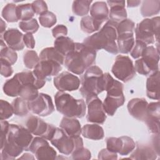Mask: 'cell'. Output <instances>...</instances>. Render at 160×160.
Masks as SVG:
<instances>
[{
    "instance_id": "41",
    "label": "cell",
    "mask_w": 160,
    "mask_h": 160,
    "mask_svg": "<svg viewBox=\"0 0 160 160\" xmlns=\"http://www.w3.org/2000/svg\"><path fill=\"white\" fill-rule=\"evenodd\" d=\"M39 21L42 27L49 28L56 23L57 19L55 14L48 11L39 16Z\"/></svg>"
},
{
    "instance_id": "26",
    "label": "cell",
    "mask_w": 160,
    "mask_h": 160,
    "mask_svg": "<svg viewBox=\"0 0 160 160\" xmlns=\"http://www.w3.org/2000/svg\"><path fill=\"white\" fill-rule=\"evenodd\" d=\"M157 156V152L152 147L147 145H139L129 158L132 159L154 160L156 159Z\"/></svg>"
},
{
    "instance_id": "42",
    "label": "cell",
    "mask_w": 160,
    "mask_h": 160,
    "mask_svg": "<svg viewBox=\"0 0 160 160\" xmlns=\"http://www.w3.org/2000/svg\"><path fill=\"white\" fill-rule=\"evenodd\" d=\"M122 147L121 137H109L106 139V149L111 152L119 153Z\"/></svg>"
},
{
    "instance_id": "47",
    "label": "cell",
    "mask_w": 160,
    "mask_h": 160,
    "mask_svg": "<svg viewBox=\"0 0 160 160\" xmlns=\"http://www.w3.org/2000/svg\"><path fill=\"white\" fill-rule=\"evenodd\" d=\"M146 46H147V45L145 43H144L140 41L136 40L134 44L131 51H130V55L134 59H138V58L141 57Z\"/></svg>"
},
{
    "instance_id": "22",
    "label": "cell",
    "mask_w": 160,
    "mask_h": 160,
    "mask_svg": "<svg viewBox=\"0 0 160 160\" xmlns=\"http://www.w3.org/2000/svg\"><path fill=\"white\" fill-rule=\"evenodd\" d=\"M109 11L107 3L104 1L94 2L90 8L91 16L101 24L108 20Z\"/></svg>"
},
{
    "instance_id": "32",
    "label": "cell",
    "mask_w": 160,
    "mask_h": 160,
    "mask_svg": "<svg viewBox=\"0 0 160 160\" xmlns=\"http://www.w3.org/2000/svg\"><path fill=\"white\" fill-rule=\"evenodd\" d=\"M39 59L41 60H53L61 65L64 62V56L59 53L53 47H49L43 49L39 54Z\"/></svg>"
},
{
    "instance_id": "55",
    "label": "cell",
    "mask_w": 160,
    "mask_h": 160,
    "mask_svg": "<svg viewBox=\"0 0 160 160\" xmlns=\"http://www.w3.org/2000/svg\"><path fill=\"white\" fill-rule=\"evenodd\" d=\"M18 159H34V157L29 153H25L21 157L19 158Z\"/></svg>"
},
{
    "instance_id": "21",
    "label": "cell",
    "mask_w": 160,
    "mask_h": 160,
    "mask_svg": "<svg viewBox=\"0 0 160 160\" xmlns=\"http://www.w3.org/2000/svg\"><path fill=\"white\" fill-rule=\"evenodd\" d=\"M159 71L149 75L146 81V95L151 99L159 100L160 98L159 92Z\"/></svg>"
},
{
    "instance_id": "37",
    "label": "cell",
    "mask_w": 160,
    "mask_h": 160,
    "mask_svg": "<svg viewBox=\"0 0 160 160\" xmlns=\"http://www.w3.org/2000/svg\"><path fill=\"white\" fill-rule=\"evenodd\" d=\"M38 89L32 84H24L21 86L19 96L27 101H30L38 97Z\"/></svg>"
},
{
    "instance_id": "45",
    "label": "cell",
    "mask_w": 160,
    "mask_h": 160,
    "mask_svg": "<svg viewBox=\"0 0 160 160\" xmlns=\"http://www.w3.org/2000/svg\"><path fill=\"white\" fill-rule=\"evenodd\" d=\"M14 114L12 105L8 101L0 100V119L6 120L10 118Z\"/></svg>"
},
{
    "instance_id": "46",
    "label": "cell",
    "mask_w": 160,
    "mask_h": 160,
    "mask_svg": "<svg viewBox=\"0 0 160 160\" xmlns=\"http://www.w3.org/2000/svg\"><path fill=\"white\" fill-rule=\"evenodd\" d=\"M71 155L73 159H89L91 158L90 151L84 146L76 149Z\"/></svg>"
},
{
    "instance_id": "14",
    "label": "cell",
    "mask_w": 160,
    "mask_h": 160,
    "mask_svg": "<svg viewBox=\"0 0 160 160\" xmlns=\"http://www.w3.org/2000/svg\"><path fill=\"white\" fill-rule=\"evenodd\" d=\"M61 69V65L55 61L41 60L32 72L37 78L46 81L51 80L52 76H57Z\"/></svg>"
},
{
    "instance_id": "16",
    "label": "cell",
    "mask_w": 160,
    "mask_h": 160,
    "mask_svg": "<svg viewBox=\"0 0 160 160\" xmlns=\"http://www.w3.org/2000/svg\"><path fill=\"white\" fill-rule=\"evenodd\" d=\"M159 101L148 104L146 116L144 121L146 124L149 132L155 134H159Z\"/></svg>"
},
{
    "instance_id": "25",
    "label": "cell",
    "mask_w": 160,
    "mask_h": 160,
    "mask_svg": "<svg viewBox=\"0 0 160 160\" xmlns=\"http://www.w3.org/2000/svg\"><path fill=\"white\" fill-rule=\"evenodd\" d=\"M81 134L85 138L91 140H100L104 136L103 128L97 124H87L82 128Z\"/></svg>"
},
{
    "instance_id": "24",
    "label": "cell",
    "mask_w": 160,
    "mask_h": 160,
    "mask_svg": "<svg viewBox=\"0 0 160 160\" xmlns=\"http://www.w3.org/2000/svg\"><path fill=\"white\" fill-rule=\"evenodd\" d=\"M117 46L118 52L121 54H128L131 51L135 39L134 33H123L117 36Z\"/></svg>"
},
{
    "instance_id": "2",
    "label": "cell",
    "mask_w": 160,
    "mask_h": 160,
    "mask_svg": "<svg viewBox=\"0 0 160 160\" xmlns=\"http://www.w3.org/2000/svg\"><path fill=\"white\" fill-rule=\"evenodd\" d=\"M96 51L83 43L74 42L72 50L65 56L64 64L71 72L81 75L96 62Z\"/></svg>"
},
{
    "instance_id": "30",
    "label": "cell",
    "mask_w": 160,
    "mask_h": 160,
    "mask_svg": "<svg viewBox=\"0 0 160 160\" xmlns=\"http://www.w3.org/2000/svg\"><path fill=\"white\" fill-rule=\"evenodd\" d=\"M21 86L19 79L14 75L12 78L8 79L4 82L2 87L3 92L8 96L16 97L19 96Z\"/></svg>"
},
{
    "instance_id": "54",
    "label": "cell",
    "mask_w": 160,
    "mask_h": 160,
    "mask_svg": "<svg viewBox=\"0 0 160 160\" xmlns=\"http://www.w3.org/2000/svg\"><path fill=\"white\" fill-rule=\"evenodd\" d=\"M128 8H134L138 6L141 4V1H128L127 2Z\"/></svg>"
},
{
    "instance_id": "48",
    "label": "cell",
    "mask_w": 160,
    "mask_h": 160,
    "mask_svg": "<svg viewBox=\"0 0 160 160\" xmlns=\"http://www.w3.org/2000/svg\"><path fill=\"white\" fill-rule=\"evenodd\" d=\"M32 9L35 14H42L44 12L48 11V6L45 1L42 0H38L33 1L31 3Z\"/></svg>"
},
{
    "instance_id": "29",
    "label": "cell",
    "mask_w": 160,
    "mask_h": 160,
    "mask_svg": "<svg viewBox=\"0 0 160 160\" xmlns=\"http://www.w3.org/2000/svg\"><path fill=\"white\" fill-rule=\"evenodd\" d=\"M160 11L159 0H146L144 1L141 6L140 11L143 17H151L158 14Z\"/></svg>"
},
{
    "instance_id": "52",
    "label": "cell",
    "mask_w": 160,
    "mask_h": 160,
    "mask_svg": "<svg viewBox=\"0 0 160 160\" xmlns=\"http://www.w3.org/2000/svg\"><path fill=\"white\" fill-rule=\"evenodd\" d=\"M52 34L54 38H58L61 36H66L68 34V28L63 24H59L52 29Z\"/></svg>"
},
{
    "instance_id": "4",
    "label": "cell",
    "mask_w": 160,
    "mask_h": 160,
    "mask_svg": "<svg viewBox=\"0 0 160 160\" xmlns=\"http://www.w3.org/2000/svg\"><path fill=\"white\" fill-rule=\"evenodd\" d=\"M104 91V80L102 69L96 65L89 67L81 78L79 91L82 96L87 99L93 96H98Z\"/></svg>"
},
{
    "instance_id": "8",
    "label": "cell",
    "mask_w": 160,
    "mask_h": 160,
    "mask_svg": "<svg viewBox=\"0 0 160 160\" xmlns=\"http://www.w3.org/2000/svg\"><path fill=\"white\" fill-rule=\"evenodd\" d=\"M111 72L119 80L127 82L136 76V71L132 60L128 56H116L111 68Z\"/></svg>"
},
{
    "instance_id": "23",
    "label": "cell",
    "mask_w": 160,
    "mask_h": 160,
    "mask_svg": "<svg viewBox=\"0 0 160 160\" xmlns=\"http://www.w3.org/2000/svg\"><path fill=\"white\" fill-rule=\"evenodd\" d=\"M125 102L124 96H114L107 95L102 102L103 108L105 112L111 116H112L118 108L122 106Z\"/></svg>"
},
{
    "instance_id": "44",
    "label": "cell",
    "mask_w": 160,
    "mask_h": 160,
    "mask_svg": "<svg viewBox=\"0 0 160 160\" xmlns=\"http://www.w3.org/2000/svg\"><path fill=\"white\" fill-rule=\"evenodd\" d=\"M135 24L130 19H126L120 22L117 27V35L123 33H134Z\"/></svg>"
},
{
    "instance_id": "33",
    "label": "cell",
    "mask_w": 160,
    "mask_h": 160,
    "mask_svg": "<svg viewBox=\"0 0 160 160\" xmlns=\"http://www.w3.org/2000/svg\"><path fill=\"white\" fill-rule=\"evenodd\" d=\"M92 2L91 0L74 1L72 5L73 14L78 16H85L90 10V5Z\"/></svg>"
},
{
    "instance_id": "7",
    "label": "cell",
    "mask_w": 160,
    "mask_h": 160,
    "mask_svg": "<svg viewBox=\"0 0 160 160\" xmlns=\"http://www.w3.org/2000/svg\"><path fill=\"white\" fill-rule=\"evenodd\" d=\"M50 141L60 153L66 156L71 155L74 150L83 146V141L80 136L71 137L61 128H56Z\"/></svg>"
},
{
    "instance_id": "9",
    "label": "cell",
    "mask_w": 160,
    "mask_h": 160,
    "mask_svg": "<svg viewBox=\"0 0 160 160\" xmlns=\"http://www.w3.org/2000/svg\"><path fill=\"white\" fill-rule=\"evenodd\" d=\"M33 139L32 133L22 126L10 124L6 140L9 141L24 151H29V148Z\"/></svg>"
},
{
    "instance_id": "20",
    "label": "cell",
    "mask_w": 160,
    "mask_h": 160,
    "mask_svg": "<svg viewBox=\"0 0 160 160\" xmlns=\"http://www.w3.org/2000/svg\"><path fill=\"white\" fill-rule=\"evenodd\" d=\"M59 127L69 136H79L81 134V126L76 118L63 117L60 122Z\"/></svg>"
},
{
    "instance_id": "49",
    "label": "cell",
    "mask_w": 160,
    "mask_h": 160,
    "mask_svg": "<svg viewBox=\"0 0 160 160\" xmlns=\"http://www.w3.org/2000/svg\"><path fill=\"white\" fill-rule=\"evenodd\" d=\"M9 125V123L6 120H1V148L6 141Z\"/></svg>"
},
{
    "instance_id": "1",
    "label": "cell",
    "mask_w": 160,
    "mask_h": 160,
    "mask_svg": "<svg viewBox=\"0 0 160 160\" xmlns=\"http://www.w3.org/2000/svg\"><path fill=\"white\" fill-rule=\"evenodd\" d=\"M118 25L111 20H108L99 31L85 38L82 43L95 51L104 49L111 54H117L118 49L116 40Z\"/></svg>"
},
{
    "instance_id": "10",
    "label": "cell",
    "mask_w": 160,
    "mask_h": 160,
    "mask_svg": "<svg viewBox=\"0 0 160 160\" xmlns=\"http://www.w3.org/2000/svg\"><path fill=\"white\" fill-rule=\"evenodd\" d=\"M26 127L32 134L49 141L56 129V127L52 124L47 123L35 116H31L27 119Z\"/></svg>"
},
{
    "instance_id": "15",
    "label": "cell",
    "mask_w": 160,
    "mask_h": 160,
    "mask_svg": "<svg viewBox=\"0 0 160 160\" xmlns=\"http://www.w3.org/2000/svg\"><path fill=\"white\" fill-rule=\"evenodd\" d=\"M53 82L55 88L59 91L64 92L78 89L81 81L78 76L68 71H63L54 76Z\"/></svg>"
},
{
    "instance_id": "27",
    "label": "cell",
    "mask_w": 160,
    "mask_h": 160,
    "mask_svg": "<svg viewBox=\"0 0 160 160\" xmlns=\"http://www.w3.org/2000/svg\"><path fill=\"white\" fill-rule=\"evenodd\" d=\"M1 159L2 160L14 159L24 151L16 144L6 140L3 146L1 148Z\"/></svg>"
},
{
    "instance_id": "50",
    "label": "cell",
    "mask_w": 160,
    "mask_h": 160,
    "mask_svg": "<svg viewBox=\"0 0 160 160\" xmlns=\"http://www.w3.org/2000/svg\"><path fill=\"white\" fill-rule=\"evenodd\" d=\"M13 73L11 65L4 60L1 59V74L4 78L11 76Z\"/></svg>"
},
{
    "instance_id": "3",
    "label": "cell",
    "mask_w": 160,
    "mask_h": 160,
    "mask_svg": "<svg viewBox=\"0 0 160 160\" xmlns=\"http://www.w3.org/2000/svg\"><path fill=\"white\" fill-rule=\"evenodd\" d=\"M56 110L64 117L81 118L86 114V105L83 99H76L69 94L58 91L54 96Z\"/></svg>"
},
{
    "instance_id": "40",
    "label": "cell",
    "mask_w": 160,
    "mask_h": 160,
    "mask_svg": "<svg viewBox=\"0 0 160 160\" xmlns=\"http://www.w3.org/2000/svg\"><path fill=\"white\" fill-rule=\"evenodd\" d=\"M19 28L26 33L34 34L36 32L39 28L37 20L34 18L28 21H21L19 22Z\"/></svg>"
},
{
    "instance_id": "17",
    "label": "cell",
    "mask_w": 160,
    "mask_h": 160,
    "mask_svg": "<svg viewBox=\"0 0 160 160\" xmlns=\"http://www.w3.org/2000/svg\"><path fill=\"white\" fill-rule=\"evenodd\" d=\"M8 46L14 51H21L24 48V35L18 29L10 28L1 36Z\"/></svg>"
},
{
    "instance_id": "36",
    "label": "cell",
    "mask_w": 160,
    "mask_h": 160,
    "mask_svg": "<svg viewBox=\"0 0 160 160\" xmlns=\"http://www.w3.org/2000/svg\"><path fill=\"white\" fill-rule=\"evenodd\" d=\"M2 17L8 22L18 21L17 16V6L14 3H8L2 9Z\"/></svg>"
},
{
    "instance_id": "34",
    "label": "cell",
    "mask_w": 160,
    "mask_h": 160,
    "mask_svg": "<svg viewBox=\"0 0 160 160\" xmlns=\"http://www.w3.org/2000/svg\"><path fill=\"white\" fill-rule=\"evenodd\" d=\"M0 56L1 59L8 62L11 66L14 64L18 59V55L16 52L7 46L2 38L1 39Z\"/></svg>"
},
{
    "instance_id": "35",
    "label": "cell",
    "mask_w": 160,
    "mask_h": 160,
    "mask_svg": "<svg viewBox=\"0 0 160 160\" xmlns=\"http://www.w3.org/2000/svg\"><path fill=\"white\" fill-rule=\"evenodd\" d=\"M14 114L18 116L23 117L26 116L29 112L28 101L22 98H17L14 99L11 103Z\"/></svg>"
},
{
    "instance_id": "11",
    "label": "cell",
    "mask_w": 160,
    "mask_h": 160,
    "mask_svg": "<svg viewBox=\"0 0 160 160\" xmlns=\"http://www.w3.org/2000/svg\"><path fill=\"white\" fill-rule=\"evenodd\" d=\"M29 151L33 153L38 160L56 159L57 156L55 149L49 145L46 139L40 136L33 138L30 144Z\"/></svg>"
},
{
    "instance_id": "12",
    "label": "cell",
    "mask_w": 160,
    "mask_h": 160,
    "mask_svg": "<svg viewBox=\"0 0 160 160\" xmlns=\"http://www.w3.org/2000/svg\"><path fill=\"white\" fill-rule=\"evenodd\" d=\"M28 108L32 113L42 117L50 115L54 111V106L50 96L41 92L34 99L28 101Z\"/></svg>"
},
{
    "instance_id": "13",
    "label": "cell",
    "mask_w": 160,
    "mask_h": 160,
    "mask_svg": "<svg viewBox=\"0 0 160 160\" xmlns=\"http://www.w3.org/2000/svg\"><path fill=\"white\" fill-rule=\"evenodd\" d=\"M86 101L88 108L87 121L96 124H103L106 119V115L101 100L98 96H93L86 99Z\"/></svg>"
},
{
    "instance_id": "6",
    "label": "cell",
    "mask_w": 160,
    "mask_h": 160,
    "mask_svg": "<svg viewBox=\"0 0 160 160\" xmlns=\"http://www.w3.org/2000/svg\"><path fill=\"white\" fill-rule=\"evenodd\" d=\"M159 52L153 46H147L141 58L135 61L136 72L143 76H149L159 71Z\"/></svg>"
},
{
    "instance_id": "5",
    "label": "cell",
    "mask_w": 160,
    "mask_h": 160,
    "mask_svg": "<svg viewBox=\"0 0 160 160\" xmlns=\"http://www.w3.org/2000/svg\"><path fill=\"white\" fill-rule=\"evenodd\" d=\"M159 16L151 19L146 18L139 22L135 28L136 40L140 41L146 45L159 41Z\"/></svg>"
},
{
    "instance_id": "39",
    "label": "cell",
    "mask_w": 160,
    "mask_h": 160,
    "mask_svg": "<svg viewBox=\"0 0 160 160\" xmlns=\"http://www.w3.org/2000/svg\"><path fill=\"white\" fill-rule=\"evenodd\" d=\"M40 59L37 52L33 50H28L23 55L24 64L28 69H34L39 63Z\"/></svg>"
},
{
    "instance_id": "18",
    "label": "cell",
    "mask_w": 160,
    "mask_h": 160,
    "mask_svg": "<svg viewBox=\"0 0 160 160\" xmlns=\"http://www.w3.org/2000/svg\"><path fill=\"white\" fill-rule=\"evenodd\" d=\"M148 102L144 98H133L131 99L127 105L129 113L135 119L144 121L146 116Z\"/></svg>"
},
{
    "instance_id": "56",
    "label": "cell",
    "mask_w": 160,
    "mask_h": 160,
    "mask_svg": "<svg viewBox=\"0 0 160 160\" xmlns=\"http://www.w3.org/2000/svg\"><path fill=\"white\" fill-rule=\"evenodd\" d=\"M1 34L2 35L4 32H5V30H6V24L5 23V22L2 19H1Z\"/></svg>"
},
{
    "instance_id": "28",
    "label": "cell",
    "mask_w": 160,
    "mask_h": 160,
    "mask_svg": "<svg viewBox=\"0 0 160 160\" xmlns=\"http://www.w3.org/2000/svg\"><path fill=\"white\" fill-rule=\"evenodd\" d=\"M74 42L67 36H61L56 39L54 42V48L64 56H66L73 48Z\"/></svg>"
},
{
    "instance_id": "51",
    "label": "cell",
    "mask_w": 160,
    "mask_h": 160,
    "mask_svg": "<svg viewBox=\"0 0 160 160\" xmlns=\"http://www.w3.org/2000/svg\"><path fill=\"white\" fill-rule=\"evenodd\" d=\"M98 159L102 160H116L118 159L117 153L112 152L106 149H102L99 152Z\"/></svg>"
},
{
    "instance_id": "31",
    "label": "cell",
    "mask_w": 160,
    "mask_h": 160,
    "mask_svg": "<svg viewBox=\"0 0 160 160\" xmlns=\"http://www.w3.org/2000/svg\"><path fill=\"white\" fill-rule=\"evenodd\" d=\"M101 25L102 24L94 19L91 16H84L80 22L81 30L87 34H91L99 31Z\"/></svg>"
},
{
    "instance_id": "38",
    "label": "cell",
    "mask_w": 160,
    "mask_h": 160,
    "mask_svg": "<svg viewBox=\"0 0 160 160\" xmlns=\"http://www.w3.org/2000/svg\"><path fill=\"white\" fill-rule=\"evenodd\" d=\"M31 4H22L17 6V16L19 20L28 21L32 19L34 15Z\"/></svg>"
},
{
    "instance_id": "53",
    "label": "cell",
    "mask_w": 160,
    "mask_h": 160,
    "mask_svg": "<svg viewBox=\"0 0 160 160\" xmlns=\"http://www.w3.org/2000/svg\"><path fill=\"white\" fill-rule=\"evenodd\" d=\"M23 41L24 45L29 49H33L35 46V40L32 34L26 33L24 35Z\"/></svg>"
},
{
    "instance_id": "43",
    "label": "cell",
    "mask_w": 160,
    "mask_h": 160,
    "mask_svg": "<svg viewBox=\"0 0 160 160\" xmlns=\"http://www.w3.org/2000/svg\"><path fill=\"white\" fill-rule=\"evenodd\" d=\"M121 137L122 140V147L119 154L121 156H128L135 149V142L129 136H124Z\"/></svg>"
},
{
    "instance_id": "19",
    "label": "cell",
    "mask_w": 160,
    "mask_h": 160,
    "mask_svg": "<svg viewBox=\"0 0 160 160\" xmlns=\"http://www.w3.org/2000/svg\"><path fill=\"white\" fill-rule=\"evenodd\" d=\"M107 3L110 6L109 20L118 24L122 21L127 19L124 1H108Z\"/></svg>"
}]
</instances>
